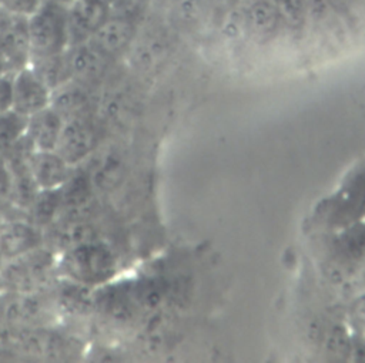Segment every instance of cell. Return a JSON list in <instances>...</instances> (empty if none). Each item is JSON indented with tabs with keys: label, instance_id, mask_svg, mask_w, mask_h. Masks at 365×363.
Wrapping results in <instances>:
<instances>
[{
	"label": "cell",
	"instance_id": "cell-5",
	"mask_svg": "<svg viewBox=\"0 0 365 363\" xmlns=\"http://www.w3.org/2000/svg\"><path fill=\"white\" fill-rule=\"evenodd\" d=\"M0 53L13 71L30 61L27 16L0 7Z\"/></svg>",
	"mask_w": 365,
	"mask_h": 363
},
{
	"label": "cell",
	"instance_id": "cell-6",
	"mask_svg": "<svg viewBox=\"0 0 365 363\" xmlns=\"http://www.w3.org/2000/svg\"><path fill=\"white\" fill-rule=\"evenodd\" d=\"M96 194L97 191L86 167L83 164L74 167L68 179L60 188L61 211L58 218H90Z\"/></svg>",
	"mask_w": 365,
	"mask_h": 363
},
{
	"label": "cell",
	"instance_id": "cell-1",
	"mask_svg": "<svg viewBox=\"0 0 365 363\" xmlns=\"http://www.w3.org/2000/svg\"><path fill=\"white\" fill-rule=\"evenodd\" d=\"M117 269L115 252L98 238L67 248L56 256L57 278L90 289L113 282Z\"/></svg>",
	"mask_w": 365,
	"mask_h": 363
},
{
	"label": "cell",
	"instance_id": "cell-11",
	"mask_svg": "<svg viewBox=\"0 0 365 363\" xmlns=\"http://www.w3.org/2000/svg\"><path fill=\"white\" fill-rule=\"evenodd\" d=\"M91 91L93 88L70 78L51 90L50 107L63 120L93 114L94 98Z\"/></svg>",
	"mask_w": 365,
	"mask_h": 363
},
{
	"label": "cell",
	"instance_id": "cell-25",
	"mask_svg": "<svg viewBox=\"0 0 365 363\" xmlns=\"http://www.w3.org/2000/svg\"><path fill=\"white\" fill-rule=\"evenodd\" d=\"M4 293V289H3V286H1V282H0V298H1V295Z\"/></svg>",
	"mask_w": 365,
	"mask_h": 363
},
{
	"label": "cell",
	"instance_id": "cell-23",
	"mask_svg": "<svg viewBox=\"0 0 365 363\" xmlns=\"http://www.w3.org/2000/svg\"><path fill=\"white\" fill-rule=\"evenodd\" d=\"M4 263H6V261H4V258H3V256H1V253H0V272H1L3 266H4Z\"/></svg>",
	"mask_w": 365,
	"mask_h": 363
},
{
	"label": "cell",
	"instance_id": "cell-19",
	"mask_svg": "<svg viewBox=\"0 0 365 363\" xmlns=\"http://www.w3.org/2000/svg\"><path fill=\"white\" fill-rule=\"evenodd\" d=\"M325 344L327 349L331 354L336 356V357H345L346 354L351 353L352 347L349 343V337L345 332V329L339 327V326H334L325 339Z\"/></svg>",
	"mask_w": 365,
	"mask_h": 363
},
{
	"label": "cell",
	"instance_id": "cell-16",
	"mask_svg": "<svg viewBox=\"0 0 365 363\" xmlns=\"http://www.w3.org/2000/svg\"><path fill=\"white\" fill-rule=\"evenodd\" d=\"M64 53L54 54V56L34 57L29 61V65L48 85L50 90H54L64 81L70 80Z\"/></svg>",
	"mask_w": 365,
	"mask_h": 363
},
{
	"label": "cell",
	"instance_id": "cell-3",
	"mask_svg": "<svg viewBox=\"0 0 365 363\" xmlns=\"http://www.w3.org/2000/svg\"><path fill=\"white\" fill-rule=\"evenodd\" d=\"M100 138L93 114L64 120L54 151L71 167L84 164L98 148Z\"/></svg>",
	"mask_w": 365,
	"mask_h": 363
},
{
	"label": "cell",
	"instance_id": "cell-20",
	"mask_svg": "<svg viewBox=\"0 0 365 363\" xmlns=\"http://www.w3.org/2000/svg\"><path fill=\"white\" fill-rule=\"evenodd\" d=\"M13 108V71L0 75V114Z\"/></svg>",
	"mask_w": 365,
	"mask_h": 363
},
{
	"label": "cell",
	"instance_id": "cell-13",
	"mask_svg": "<svg viewBox=\"0 0 365 363\" xmlns=\"http://www.w3.org/2000/svg\"><path fill=\"white\" fill-rule=\"evenodd\" d=\"M133 38L131 23L118 16H108L91 34V40L100 50H103L108 57H114L121 53Z\"/></svg>",
	"mask_w": 365,
	"mask_h": 363
},
{
	"label": "cell",
	"instance_id": "cell-26",
	"mask_svg": "<svg viewBox=\"0 0 365 363\" xmlns=\"http://www.w3.org/2000/svg\"><path fill=\"white\" fill-rule=\"evenodd\" d=\"M3 325H4V323H3V320L0 319V333H1V330H3Z\"/></svg>",
	"mask_w": 365,
	"mask_h": 363
},
{
	"label": "cell",
	"instance_id": "cell-10",
	"mask_svg": "<svg viewBox=\"0 0 365 363\" xmlns=\"http://www.w3.org/2000/svg\"><path fill=\"white\" fill-rule=\"evenodd\" d=\"M27 167L38 189L61 188L74 168L67 164L54 149L30 151L27 157Z\"/></svg>",
	"mask_w": 365,
	"mask_h": 363
},
{
	"label": "cell",
	"instance_id": "cell-8",
	"mask_svg": "<svg viewBox=\"0 0 365 363\" xmlns=\"http://www.w3.org/2000/svg\"><path fill=\"white\" fill-rule=\"evenodd\" d=\"M44 245V231L27 218L7 219L0 223V253L4 261L20 258Z\"/></svg>",
	"mask_w": 365,
	"mask_h": 363
},
{
	"label": "cell",
	"instance_id": "cell-17",
	"mask_svg": "<svg viewBox=\"0 0 365 363\" xmlns=\"http://www.w3.org/2000/svg\"><path fill=\"white\" fill-rule=\"evenodd\" d=\"M26 115L13 108L0 114V158L11 151L23 138L27 128Z\"/></svg>",
	"mask_w": 365,
	"mask_h": 363
},
{
	"label": "cell",
	"instance_id": "cell-2",
	"mask_svg": "<svg viewBox=\"0 0 365 363\" xmlns=\"http://www.w3.org/2000/svg\"><path fill=\"white\" fill-rule=\"evenodd\" d=\"M27 27L30 60L64 53L70 46L66 9L57 1L41 0L40 6L27 16Z\"/></svg>",
	"mask_w": 365,
	"mask_h": 363
},
{
	"label": "cell",
	"instance_id": "cell-18",
	"mask_svg": "<svg viewBox=\"0 0 365 363\" xmlns=\"http://www.w3.org/2000/svg\"><path fill=\"white\" fill-rule=\"evenodd\" d=\"M131 293L138 309L141 307L145 310H153L163 300V289L153 279H145L131 285Z\"/></svg>",
	"mask_w": 365,
	"mask_h": 363
},
{
	"label": "cell",
	"instance_id": "cell-21",
	"mask_svg": "<svg viewBox=\"0 0 365 363\" xmlns=\"http://www.w3.org/2000/svg\"><path fill=\"white\" fill-rule=\"evenodd\" d=\"M40 3L41 0H0V7L17 14L29 16L40 6Z\"/></svg>",
	"mask_w": 365,
	"mask_h": 363
},
{
	"label": "cell",
	"instance_id": "cell-7",
	"mask_svg": "<svg viewBox=\"0 0 365 363\" xmlns=\"http://www.w3.org/2000/svg\"><path fill=\"white\" fill-rule=\"evenodd\" d=\"M51 90L27 64L13 71V110L30 117L50 105Z\"/></svg>",
	"mask_w": 365,
	"mask_h": 363
},
{
	"label": "cell",
	"instance_id": "cell-4",
	"mask_svg": "<svg viewBox=\"0 0 365 363\" xmlns=\"http://www.w3.org/2000/svg\"><path fill=\"white\" fill-rule=\"evenodd\" d=\"M64 54L70 78L90 88H94L104 78L111 60L91 40L70 44Z\"/></svg>",
	"mask_w": 365,
	"mask_h": 363
},
{
	"label": "cell",
	"instance_id": "cell-15",
	"mask_svg": "<svg viewBox=\"0 0 365 363\" xmlns=\"http://www.w3.org/2000/svg\"><path fill=\"white\" fill-rule=\"evenodd\" d=\"M86 169L90 174L96 191H108L120 181L123 175V162L117 152L106 151L91 167H86Z\"/></svg>",
	"mask_w": 365,
	"mask_h": 363
},
{
	"label": "cell",
	"instance_id": "cell-12",
	"mask_svg": "<svg viewBox=\"0 0 365 363\" xmlns=\"http://www.w3.org/2000/svg\"><path fill=\"white\" fill-rule=\"evenodd\" d=\"M64 120L48 105L27 118L24 141L31 151H51L56 148Z\"/></svg>",
	"mask_w": 365,
	"mask_h": 363
},
{
	"label": "cell",
	"instance_id": "cell-22",
	"mask_svg": "<svg viewBox=\"0 0 365 363\" xmlns=\"http://www.w3.org/2000/svg\"><path fill=\"white\" fill-rule=\"evenodd\" d=\"M13 70L10 68V65H9V63L6 61V58L1 56V53H0V75H3V74H7V73H11Z\"/></svg>",
	"mask_w": 365,
	"mask_h": 363
},
{
	"label": "cell",
	"instance_id": "cell-14",
	"mask_svg": "<svg viewBox=\"0 0 365 363\" xmlns=\"http://www.w3.org/2000/svg\"><path fill=\"white\" fill-rule=\"evenodd\" d=\"M61 211V198L58 189H38L30 202L27 212V219L33 222L40 229H47L54 223Z\"/></svg>",
	"mask_w": 365,
	"mask_h": 363
},
{
	"label": "cell",
	"instance_id": "cell-24",
	"mask_svg": "<svg viewBox=\"0 0 365 363\" xmlns=\"http://www.w3.org/2000/svg\"><path fill=\"white\" fill-rule=\"evenodd\" d=\"M51 1H57V3H60V4H64V3L68 1V0H51Z\"/></svg>",
	"mask_w": 365,
	"mask_h": 363
},
{
	"label": "cell",
	"instance_id": "cell-9",
	"mask_svg": "<svg viewBox=\"0 0 365 363\" xmlns=\"http://www.w3.org/2000/svg\"><path fill=\"white\" fill-rule=\"evenodd\" d=\"M63 6L68 23L70 44L88 40L110 16L104 0H68Z\"/></svg>",
	"mask_w": 365,
	"mask_h": 363
}]
</instances>
